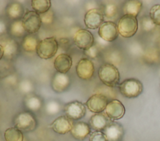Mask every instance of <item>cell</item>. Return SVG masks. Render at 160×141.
Listing matches in <instances>:
<instances>
[{
    "label": "cell",
    "mask_w": 160,
    "mask_h": 141,
    "mask_svg": "<svg viewBox=\"0 0 160 141\" xmlns=\"http://www.w3.org/2000/svg\"><path fill=\"white\" fill-rule=\"evenodd\" d=\"M108 99L101 93H96L91 96L86 102L88 109L95 114L104 111L108 103Z\"/></svg>",
    "instance_id": "10"
},
{
    "label": "cell",
    "mask_w": 160,
    "mask_h": 141,
    "mask_svg": "<svg viewBox=\"0 0 160 141\" xmlns=\"http://www.w3.org/2000/svg\"><path fill=\"white\" fill-rule=\"evenodd\" d=\"M4 57V48L1 44H0V60Z\"/></svg>",
    "instance_id": "38"
},
{
    "label": "cell",
    "mask_w": 160,
    "mask_h": 141,
    "mask_svg": "<svg viewBox=\"0 0 160 141\" xmlns=\"http://www.w3.org/2000/svg\"><path fill=\"white\" fill-rule=\"evenodd\" d=\"M14 127L22 132L33 131L38 122L34 115L30 111H22L18 113L13 120Z\"/></svg>",
    "instance_id": "2"
},
{
    "label": "cell",
    "mask_w": 160,
    "mask_h": 141,
    "mask_svg": "<svg viewBox=\"0 0 160 141\" xmlns=\"http://www.w3.org/2000/svg\"><path fill=\"white\" fill-rule=\"evenodd\" d=\"M4 48V57L7 59L13 58L18 53L19 45L14 39H8L2 45Z\"/></svg>",
    "instance_id": "22"
},
{
    "label": "cell",
    "mask_w": 160,
    "mask_h": 141,
    "mask_svg": "<svg viewBox=\"0 0 160 141\" xmlns=\"http://www.w3.org/2000/svg\"><path fill=\"white\" fill-rule=\"evenodd\" d=\"M76 74L80 79L88 80L91 79L94 73V63L87 58H81L76 66Z\"/></svg>",
    "instance_id": "12"
},
{
    "label": "cell",
    "mask_w": 160,
    "mask_h": 141,
    "mask_svg": "<svg viewBox=\"0 0 160 141\" xmlns=\"http://www.w3.org/2000/svg\"><path fill=\"white\" fill-rule=\"evenodd\" d=\"M0 139H1V132H0Z\"/></svg>",
    "instance_id": "40"
},
{
    "label": "cell",
    "mask_w": 160,
    "mask_h": 141,
    "mask_svg": "<svg viewBox=\"0 0 160 141\" xmlns=\"http://www.w3.org/2000/svg\"><path fill=\"white\" fill-rule=\"evenodd\" d=\"M65 116L72 121L82 119L86 114V108L84 104L78 101H73L67 103L64 107Z\"/></svg>",
    "instance_id": "8"
},
{
    "label": "cell",
    "mask_w": 160,
    "mask_h": 141,
    "mask_svg": "<svg viewBox=\"0 0 160 141\" xmlns=\"http://www.w3.org/2000/svg\"><path fill=\"white\" fill-rule=\"evenodd\" d=\"M73 40L76 47L84 51L94 45V42L93 35L89 30L84 29H81L75 33Z\"/></svg>",
    "instance_id": "9"
},
{
    "label": "cell",
    "mask_w": 160,
    "mask_h": 141,
    "mask_svg": "<svg viewBox=\"0 0 160 141\" xmlns=\"http://www.w3.org/2000/svg\"><path fill=\"white\" fill-rule=\"evenodd\" d=\"M160 58V52L154 47L148 48L144 53V60L149 63H154L159 61Z\"/></svg>",
    "instance_id": "27"
},
{
    "label": "cell",
    "mask_w": 160,
    "mask_h": 141,
    "mask_svg": "<svg viewBox=\"0 0 160 141\" xmlns=\"http://www.w3.org/2000/svg\"><path fill=\"white\" fill-rule=\"evenodd\" d=\"M98 35L106 42L115 40L119 35L117 25L112 21L104 22L99 28Z\"/></svg>",
    "instance_id": "13"
},
{
    "label": "cell",
    "mask_w": 160,
    "mask_h": 141,
    "mask_svg": "<svg viewBox=\"0 0 160 141\" xmlns=\"http://www.w3.org/2000/svg\"><path fill=\"white\" fill-rule=\"evenodd\" d=\"M6 12L7 16L11 19H18L22 18L24 14V7L19 2H11L6 7Z\"/></svg>",
    "instance_id": "20"
},
{
    "label": "cell",
    "mask_w": 160,
    "mask_h": 141,
    "mask_svg": "<svg viewBox=\"0 0 160 141\" xmlns=\"http://www.w3.org/2000/svg\"><path fill=\"white\" fill-rule=\"evenodd\" d=\"M141 27L144 31L149 32L153 30L156 27V24L151 20L150 17L145 16L141 19Z\"/></svg>",
    "instance_id": "32"
},
{
    "label": "cell",
    "mask_w": 160,
    "mask_h": 141,
    "mask_svg": "<svg viewBox=\"0 0 160 141\" xmlns=\"http://www.w3.org/2000/svg\"><path fill=\"white\" fill-rule=\"evenodd\" d=\"M70 84V79L68 75L57 72L54 75L51 80L52 89L56 93L64 91Z\"/></svg>",
    "instance_id": "16"
},
{
    "label": "cell",
    "mask_w": 160,
    "mask_h": 141,
    "mask_svg": "<svg viewBox=\"0 0 160 141\" xmlns=\"http://www.w3.org/2000/svg\"><path fill=\"white\" fill-rule=\"evenodd\" d=\"M102 12L104 16L106 17L108 19H111L116 15L118 12V8L114 3L110 2L106 4L104 8V11Z\"/></svg>",
    "instance_id": "30"
},
{
    "label": "cell",
    "mask_w": 160,
    "mask_h": 141,
    "mask_svg": "<svg viewBox=\"0 0 160 141\" xmlns=\"http://www.w3.org/2000/svg\"><path fill=\"white\" fill-rule=\"evenodd\" d=\"M73 125L72 120L66 116H61L52 122L50 127L54 132L64 135L71 132Z\"/></svg>",
    "instance_id": "14"
},
{
    "label": "cell",
    "mask_w": 160,
    "mask_h": 141,
    "mask_svg": "<svg viewBox=\"0 0 160 141\" xmlns=\"http://www.w3.org/2000/svg\"><path fill=\"white\" fill-rule=\"evenodd\" d=\"M19 88H20L21 91L22 92H23L24 93H29L32 90L33 86H32L31 82L26 80L21 81V83H20V85H19Z\"/></svg>",
    "instance_id": "35"
},
{
    "label": "cell",
    "mask_w": 160,
    "mask_h": 141,
    "mask_svg": "<svg viewBox=\"0 0 160 141\" xmlns=\"http://www.w3.org/2000/svg\"><path fill=\"white\" fill-rule=\"evenodd\" d=\"M103 132L108 141H120L124 135V129L120 124L111 121Z\"/></svg>",
    "instance_id": "15"
},
{
    "label": "cell",
    "mask_w": 160,
    "mask_h": 141,
    "mask_svg": "<svg viewBox=\"0 0 160 141\" xmlns=\"http://www.w3.org/2000/svg\"><path fill=\"white\" fill-rule=\"evenodd\" d=\"M58 47L59 44L56 39L54 37H49L39 42L36 52L39 58L48 60L56 54Z\"/></svg>",
    "instance_id": "3"
},
{
    "label": "cell",
    "mask_w": 160,
    "mask_h": 141,
    "mask_svg": "<svg viewBox=\"0 0 160 141\" xmlns=\"http://www.w3.org/2000/svg\"><path fill=\"white\" fill-rule=\"evenodd\" d=\"M6 141H24L23 132L15 127L8 128L4 133Z\"/></svg>",
    "instance_id": "24"
},
{
    "label": "cell",
    "mask_w": 160,
    "mask_h": 141,
    "mask_svg": "<svg viewBox=\"0 0 160 141\" xmlns=\"http://www.w3.org/2000/svg\"><path fill=\"white\" fill-rule=\"evenodd\" d=\"M111 121L105 113H97L91 116L89 120V125L94 130H104Z\"/></svg>",
    "instance_id": "19"
},
{
    "label": "cell",
    "mask_w": 160,
    "mask_h": 141,
    "mask_svg": "<svg viewBox=\"0 0 160 141\" xmlns=\"http://www.w3.org/2000/svg\"><path fill=\"white\" fill-rule=\"evenodd\" d=\"M60 42L61 43H68L69 40H68V39H67L66 38H62L60 39Z\"/></svg>",
    "instance_id": "39"
},
{
    "label": "cell",
    "mask_w": 160,
    "mask_h": 141,
    "mask_svg": "<svg viewBox=\"0 0 160 141\" xmlns=\"http://www.w3.org/2000/svg\"><path fill=\"white\" fill-rule=\"evenodd\" d=\"M120 93L126 98H134L139 96L143 89L141 81L131 78L122 81L119 86Z\"/></svg>",
    "instance_id": "5"
},
{
    "label": "cell",
    "mask_w": 160,
    "mask_h": 141,
    "mask_svg": "<svg viewBox=\"0 0 160 141\" xmlns=\"http://www.w3.org/2000/svg\"><path fill=\"white\" fill-rule=\"evenodd\" d=\"M149 17L156 25L160 26V4H155L151 8Z\"/></svg>",
    "instance_id": "29"
},
{
    "label": "cell",
    "mask_w": 160,
    "mask_h": 141,
    "mask_svg": "<svg viewBox=\"0 0 160 141\" xmlns=\"http://www.w3.org/2000/svg\"><path fill=\"white\" fill-rule=\"evenodd\" d=\"M72 64L71 57L66 53L58 55L54 61V66L56 71L61 73L66 74L71 69Z\"/></svg>",
    "instance_id": "18"
},
{
    "label": "cell",
    "mask_w": 160,
    "mask_h": 141,
    "mask_svg": "<svg viewBox=\"0 0 160 141\" xmlns=\"http://www.w3.org/2000/svg\"><path fill=\"white\" fill-rule=\"evenodd\" d=\"M51 2L49 0H32L31 7L38 14H42L50 9Z\"/></svg>",
    "instance_id": "26"
},
{
    "label": "cell",
    "mask_w": 160,
    "mask_h": 141,
    "mask_svg": "<svg viewBox=\"0 0 160 141\" xmlns=\"http://www.w3.org/2000/svg\"><path fill=\"white\" fill-rule=\"evenodd\" d=\"M10 31L13 36L16 37H22L26 31L22 26L21 20L14 21L11 25Z\"/></svg>",
    "instance_id": "28"
},
{
    "label": "cell",
    "mask_w": 160,
    "mask_h": 141,
    "mask_svg": "<svg viewBox=\"0 0 160 141\" xmlns=\"http://www.w3.org/2000/svg\"><path fill=\"white\" fill-rule=\"evenodd\" d=\"M142 2L138 0H131L125 2L122 10L124 14L137 17L141 10Z\"/></svg>",
    "instance_id": "21"
},
{
    "label": "cell",
    "mask_w": 160,
    "mask_h": 141,
    "mask_svg": "<svg viewBox=\"0 0 160 141\" xmlns=\"http://www.w3.org/2000/svg\"><path fill=\"white\" fill-rule=\"evenodd\" d=\"M103 12L98 8H92L86 12L84 15V22L87 28L96 29L104 22Z\"/></svg>",
    "instance_id": "7"
},
{
    "label": "cell",
    "mask_w": 160,
    "mask_h": 141,
    "mask_svg": "<svg viewBox=\"0 0 160 141\" xmlns=\"http://www.w3.org/2000/svg\"><path fill=\"white\" fill-rule=\"evenodd\" d=\"M61 109V106L59 103L56 101H50L47 102L45 110L47 114L49 115L56 114L59 112Z\"/></svg>",
    "instance_id": "31"
},
{
    "label": "cell",
    "mask_w": 160,
    "mask_h": 141,
    "mask_svg": "<svg viewBox=\"0 0 160 141\" xmlns=\"http://www.w3.org/2000/svg\"><path fill=\"white\" fill-rule=\"evenodd\" d=\"M98 76L101 81L108 87H116L119 82L120 75L116 66L111 63L102 65L98 70Z\"/></svg>",
    "instance_id": "1"
},
{
    "label": "cell",
    "mask_w": 160,
    "mask_h": 141,
    "mask_svg": "<svg viewBox=\"0 0 160 141\" xmlns=\"http://www.w3.org/2000/svg\"><path fill=\"white\" fill-rule=\"evenodd\" d=\"M39 43L38 39L32 35H26L22 41V47L27 52H33L36 51Z\"/></svg>",
    "instance_id": "25"
},
{
    "label": "cell",
    "mask_w": 160,
    "mask_h": 141,
    "mask_svg": "<svg viewBox=\"0 0 160 141\" xmlns=\"http://www.w3.org/2000/svg\"><path fill=\"white\" fill-rule=\"evenodd\" d=\"M118 30L121 36L124 38H130L134 36L138 29V22L136 17L124 14L118 23Z\"/></svg>",
    "instance_id": "4"
},
{
    "label": "cell",
    "mask_w": 160,
    "mask_h": 141,
    "mask_svg": "<svg viewBox=\"0 0 160 141\" xmlns=\"http://www.w3.org/2000/svg\"><path fill=\"white\" fill-rule=\"evenodd\" d=\"M91 127L86 122L79 121L74 123L70 132L71 135L78 140H84L91 134Z\"/></svg>",
    "instance_id": "17"
},
{
    "label": "cell",
    "mask_w": 160,
    "mask_h": 141,
    "mask_svg": "<svg viewBox=\"0 0 160 141\" xmlns=\"http://www.w3.org/2000/svg\"><path fill=\"white\" fill-rule=\"evenodd\" d=\"M42 23L45 24H50L54 20V12L52 10L49 9L45 13L39 14Z\"/></svg>",
    "instance_id": "34"
},
{
    "label": "cell",
    "mask_w": 160,
    "mask_h": 141,
    "mask_svg": "<svg viewBox=\"0 0 160 141\" xmlns=\"http://www.w3.org/2000/svg\"><path fill=\"white\" fill-rule=\"evenodd\" d=\"M89 141H108L102 131L94 130L89 134Z\"/></svg>",
    "instance_id": "33"
},
{
    "label": "cell",
    "mask_w": 160,
    "mask_h": 141,
    "mask_svg": "<svg viewBox=\"0 0 160 141\" xmlns=\"http://www.w3.org/2000/svg\"><path fill=\"white\" fill-rule=\"evenodd\" d=\"M21 22L25 31L30 34L37 32L42 24L39 14L34 11H29L24 13Z\"/></svg>",
    "instance_id": "6"
},
{
    "label": "cell",
    "mask_w": 160,
    "mask_h": 141,
    "mask_svg": "<svg viewBox=\"0 0 160 141\" xmlns=\"http://www.w3.org/2000/svg\"><path fill=\"white\" fill-rule=\"evenodd\" d=\"M6 25L4 21L0 20V35L4 34L6 32Z\"/></svg>",
    "instance_id": "37"
},
{
    "label": "cell",
    "mask_w": 160,
    "mask_h": 141,
    "mask_svg": "<svg viewBox=\"0 0 160 141\" xmlns=\"http://www.w3.org/2000/svg\"><path fill=\"white\" fill-rule=\"evenodd\" d=\"M125 107L118 99H112L108 102L105 109V114L112 121L121 119L125 114Z\"/></svg>",
    "instance_id": "11"
},
{
    "label": "cell",
    "mask_w": 160,
    "mask_h": 141,
    "mask_svg": "<svg viewBox=\"0 0 160 141\" xmlns=\"http://www.w3.org/2000/svg\"><path fill=\"white\" fill-rule=\"evenodd\" d=\"M159 73H160V71H159Z\"/></svg>",
    "instance_id": "41"
},
{
    "label": "cell",
    "mask_w": 160,
    "mask_h": 141,
    "mask_svg": "<svg viewBox=\"0 0 160 141\" xmlns=\"http://www.w3.org/2000/svg\"><path fill=\"white\" fill-rule=\"evenodd\" d=\"M84 52V54L90 58H96L99 55V49L97 46L94 45Z\"/></svg>",
    "instance_id": "36"
},
{
    "label": "cell",
    "mask_w": 160,
    "mask_h": 141,
    "mask_svg": "<svg viewBox=\"0 0 160 141\" xmlns=\"http://www.w3.org/2000/svg\"><path fill=\"white\" fill-rule=\"evenodd\" d=\"M24 104L26 107L31 111H38L42 106L41 98L34 94L28 95L24 100Z\"/></svg>",
    "instance_id": "23"
}]
</instances>
